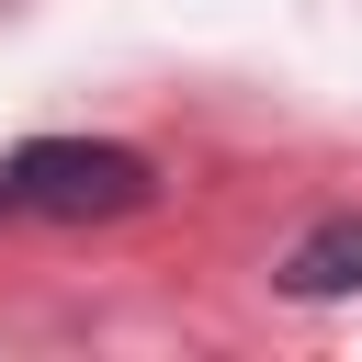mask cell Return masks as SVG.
I'll list each match as a JSON object with an SVG mask.
<instances>
[{
    "label": "cell",
    "mask_w": 362,
    "mask_h": 362,
    "mask_svg": "<svg viewBox=\"0 0 362 362\" xmlns=\"http://www.w3.org/2000/svg\"><path fill=\"white\" fill-rule=\"evenodd\" d=\"M11 204H34V215H136L158 181H147V158L136 147H90V136H34V147H11Z\"/></svg>",
    "instance_id": "1"
},
{
    "label": "cell",
    "mask_w": 362,
    "mask_h": 362,
    "mask_svg": "<svg viewBox=\"0 0 362 362\" xmlns=\"http://www.w3.org/2000/svg\"><path fill=\"white\" fill-rule=\"evenodd\" d=\"M351 283H362V215H328V226L283 260V294H305V305H317V294H351Z\"/></svg>",
    "instance_id": "2"
},
{
    "label": "cell",
    "mask_w": 362,
    "mask_h": 362,
    "mask_svg": "<svg viewBox=\"0 0 362 362\" xmlns=\"http://www.w3.org/2000/svg\"><path fill=\"white\" fill-rule=\"evenodd\" d=\"M0 215H11V181H0Z\"/></svg>",
    "instance_id": "3"
}]
</instances>
